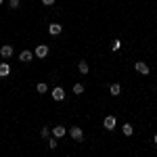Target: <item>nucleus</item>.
<instances>
[{"instance_id":"nucleus-1","label":"nucleus","mask_w":157,"mask_h":157,"mask_svg":"<svg viewBox=\"0 0 157 157\" xmlns=\"http://www.w3.org/2000/svg\"><path fill=\"white\" fill-rule=\"evenodd\" d=\"M134 69L140 73V75H149V73H151L149 65H147V63H143V61H136V63H134Z\"/></svg>"},{"instance_id":"nucleus-2","label":"nucleus","mask_w":157,"mask_h":157,"mask_svg":"<svg viewBox=\"0 0 157 157\" xmlns=\"http://www.w3.org/2000/svg\"><path fill=\"white\" fill-rule=\"evenodd\" d=\"M69 136H71L73 140H78V143H80V140H84V132H82V128H80V126H73L71 130H69Z\"/></svg>"},{"instance_id":"nucleus-3","label":"nucleus","mask_w":157,"mask_h":157,"mask_svg":"<svg viewBox=\"0 0 157 157\" xmlns=\"http://www.w3.org/2000/svg\"><path fill=\"white\" fill-rule=\"evenodd\" d=\"M103 126H105L107 130H113V128L117 126V120H115L113 115H107V117H105V121H103Z\"/></svg>"},{"instance_id":"nucleus-4","label":"nucleus","mask_w":157,"mask_h":157,"mask_svg":"<svg viewBox=\"0 0 157 157\" xmlns=\"http://www.w3.org/2000/svg\"><path fill=\"white\" fill-rule=\"evenodd\" d=\"M52 98H55V101H63V98H65V90H63L61 86L52 88Z\"/></svg>"},{"instance_id":"nucleus-5","label":"nucleus","mask_w":157,"mask_h":157,"mask_svg":"<svg viewBox=\"0 0 157 157\" xmlns=\"http://www.w3.org/2000/svg\"><path fill=\"white\" fill-rule=\"evenodd\" d=\"M61 32H63L61 23H50V25H48V34H50V36H59Z\"/></svg>"},{"instance_id":"nucleus-6","label":"nucleus","mask_w":157,"mask_h":157,"mask_svg":"<svg viewBox=\"0 0 157 157\" xmlns=\"http://www.w3.org/2000/svg\"><path fill=\"white\" fill-rule=\"evenodd\" d=\"M46 55H48V46H46V44H40V46L36 48V57L38 59H44Z\"/></svg>"},{"instance_id":"nucleus-7","label":"nucleus","mask_w":157,"mask_h":157,"mask_svg":"<svg viewBox=\"0 0 157 157\" xmlns=\"http://www.w3.org/2000/svg\"><path fill=\"white\" fill-rule=\"evenodd\" d=\"M32 59H34V52H32V50H23V52L19 55V61H21V63H29Z\"/></svg>"},{"instance_id":"nucleus-8","label":"nucleus","mask_w":157,"mask_h":157,"mask_svg":"<svg viewBox=\"0 0 157 157\" xmlns=\"http://www.w3.org/2000/svg\"><path fill=\"white\" fill-rule=\"evenodd\" d=\"M13 55V46H9V44H4L2 48H0V57H4V59H9Z\"/></svg>"},{"instance_id":"nucleus-9","label":"nucleus","mask_w":157,"mask_h":157,"mask_svg":"<svg viewBox=\"0 0 157 157\" xmlns=\"http://www.w3.org/2000/svg\"><path fill=\"white\" fill-rule=\"evenodd\" d=\"M65 132H67V130H65V126H55V128H52V134H55L57 138L65 136Z\"/></svg>"},{"instance_id":"nucleus-10","label":"nucleus","mask_w":157,"mask_h":157,"mask_svg":"<svg viewBox=\"0 0 157 157\" xmlns=\"http://www.w3.org/2000/svg\"><path fill=\"white\" fill-rule=\"evenodd\" d=\"M11 73V67H9V63H0V78H6Z\"/></svg>"},{"instance_id":"nucleus-11","label":"nucleus","mask_w":157,"mask_h":157,"mask_svg":"<svg viewBox=\"0 0 157 157\" xmlns=\"http://www.w3.org/2000/svg\"><path fill=\"white\" fill-rule=\"evenodd\" d=\"M109 92H111L113 97H117V94L121 92V86L120 84H111V86H109Z\"/></svg>"},{"instance_id":"nucleus-12","label":"nucleus","mask_w":157,"mask_h":157,"mask_svg":"<svg viewBox=\"0 0 157 157\" xmlns=\"http://www.w3.org/2000/svg\"><path fill=\"white\" fill-rule=\"evenodd\" d=\"M121 132L126 134V136H132V132H134L132 124H124V128H121Z\"/></svg>"},{"instance_id":"nucleus-13","label":"nucleus","mask_w":157,"mask_h":157,"mask_svg":"<svg viewBox=\"0 0 157 157\" xmlns=\"http://www.w3.org/2000/svg\"><path fill=\"white\" fill-rule=\"evenodd\" d=\"M36 92H40V94H44V92H48V86L44 84V82H40V84L36 86Z\"/></svg>"},{"instance_id":"nucleus-14","label":"nucleus","mask_w":157,"mask_h":157,"mask_svg":"<svg viewBox=\"0 0 157 157\" xmlns=\"http://www.w3.org/2000/svg\"><path fill=\"white\" fill-rule=\"evenodd\" d=\"M78 69H80V73H88V63L86 61H80L78 63Z\"/></svg>"},{"instance_id":"nucleus-15","label":"nucleus","mask_w":157,"mask_h":157,"mask_svg":"<svg viewBox=\"0 0 157 157\" xmlns=\"http://www.w3.org/2000/svg\"><path fill=\"white\" fill-rule=\"evenodd\" d=\"M82 92H84V86H82V84L73 86V94H82Z\"/></svg>"},{"instance_id":"nucleus-16","label":"nucleus","mask_w":157,"mask_h":157,"mask_svg":"<svg viewBox=\"0 0 157 157\" xmlns=\"http://www.w3.org/2000/svg\"><path fill=\"white\" fill-rule=\"evenodd\" d=\"M121 48V40H113V44H111V50H120Z\"/></svg>"},{"instance_id":"nucleus-17","label":"nucleus","mask_w":157,"mask_h":157,"mask_svg":"<svg viewBox=\"0 0 157 157\" xmlns=\"http://www.w3.org/2000/svg\"><path fill=\"white\" fill-rule=\"evenodd\" d=\"M9 6L11 9H19V0H9Z\"/></svg>"},{"instance_id":"nucleus-18","label":"nucleus","mask_w":157,"mask_h":157,"mask_svg":"<svg viewBox=\"0 0 157 157\" xmlns=\"http://www.w3.org/2000/svg\"><path fill=\"white\" fill-rule=\"evenodd\" d=\"M40 134H42V138H48L50 130H48V128H42V130H40Z\"/></svg>"},{"instance_id":"nucleus-19","label":"nucleus","mask_w":157,"mask_h":157,"mask_svg":"<svg viewBox=\"0 0 157 157\" xmlns=\"http://www.w3.org/2000/svg\"><path fill=\"white\" fill-rule=\"evenodd\" d=\"M42 4L44 6H50V4H55V0H42Z\"/></svg>"},{"instance_id":"nucleus-20","label":"nucleus","mask_w":157,"mask_h":157,"mask_svg":"<svg viewBox=\"0 0 157 157\" xmlns=\"http://www.w3.org/2000/svg\"><path fill=\"white\" fill-rule=\"evenodd\" d=\"M48 147L50 149H57V140H48Z\"/></svg>"},{"instance_id":"nucleus-21","label":"nucleus","mask_w":157,"mask_h":157,"mask_svg":"<svg viewBox=\"0 0 157 157\" xmlns=\"http://www.w3.org/2000/svg\"><path fill=\"white\" fill-rule=\"evenodd\" d=\"M153 143H155V145H157V134H155V138H153Z\"/></svg>"},{"instance_id":"nucleus-22","label":"nucleus","mask_w":157,"mask_h":157,"mask_svg":"<svg viewBox=\"0 0 157 157\" xmlns=\"http://www.w3.org/2000/svg\"><path fill=\"white\" fill-rule=\"evenodd\" d=\"M0 4H2V0H0Z\"/></svg>"}]
</instances>
